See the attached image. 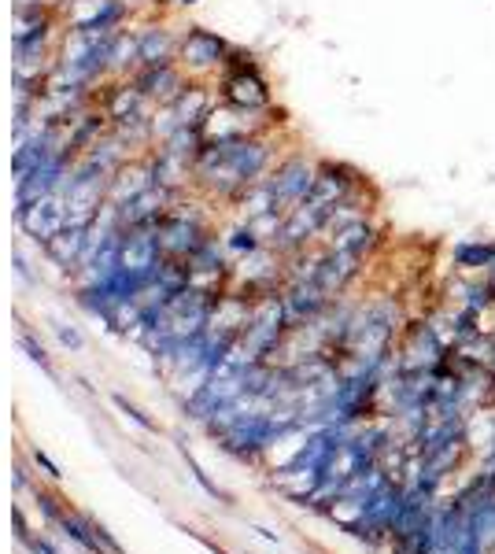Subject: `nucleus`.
Returning <instances> with one entry per match:
<instances>
[{
	"instance_id": "obj_1",
	"label": "nucleus",
	"mask_w": 495,
	"mask_h": 554,
	"mask_svg": "<svg viewBox=\"0 0 495 554\" xmlns=\"http://www.w3.org/2000/svg\"><path fill=\"white\" fill-rule=\"evenodd\" d=\"M459 263L462 266H473V270L492 266L495 263V244H462V248H459Z\"/></svg>"
}]
</instances>
